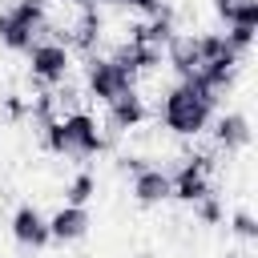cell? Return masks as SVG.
I'll use <instances>...</instances> for the list:
<instances>
[{
    "mask_svg": "<svg viewBox=\"0 0 258 258\" xmlns=\"http://www.w3.org/2000/svg\"><path fill=\"white\" fill-rule=\"evenodd\" d=\"M0 109H4V117H8L12 125L28 117V101H24L20 93H4V97H0Z\"/></svg>",
    "mask_w": 258,
    "mask_h": 258,
    "instance_id": "22",
    "label": "cell"
},
{
    "mask_svg": "<svg viewBox=\"0 0 258 258\" xmlns=\"http://www.w3.org/2000/svg\"><path fill=\"white\" fill-rule=\"evenodd\" d=\"M109 4H121V0H109Z\"/></svg>",
    "mask_w": 258,
    "mask_h": 258,
    "instance_id": "27",
    "label": "cell"
},
{
    "mask_svg": "<svg viewBox=\"0 0 258 258\" xmlns=\"http://www.w3.org/2000/svg\"><path fill=\"white\" fill-rule=\"evenodd\" d=\"M250 145V117L246 113H222L214 117V149L218 153H242Z\"/></svg>",
    "mask_w": 258,
    "mask_h": 258,
    "instance_id": "10",
    "label": "cell"
},
{
    "mask_svg": "<svg viewBox=\"0 0 258 258\" xmlns=\"http://www.w3.org/2000/svg\"><path fill=\"white\" fill-rule=\"evenodd\" d=\"M238 258H246V254H238Z\"/></svg>",
    "mask_w": 258,
    "mask_h": 258,
    "instance_id": "28",
    "label": "cell"
},
{
    "mask_svg": "<svg viewBox=\"0 0 258 258\" xmlns=\"http://www.w3.org/2000/svg\"><path fill=\"white\" fill-rule=\"evenodd\" d=\"M8 230H12V242L24 246V250H44V246H48V218H44L32 202H20V206L12 210Z\"/></svg>",
    "mask_w": 258,
    "mask_h": 258,
    "instance_id": "5",
    "label": "cell"
},
{
    "mask_svg": "<svg viewBox=\"0 0 258 258\" xmlns=\"http://www.w3.org/2000/svg\"><path fill=\"white\" fill-rule=\"evenodd\" d=\"M173 36H177V28H173V12H169V4H165L157 16L129 24V40H141V44H153V48H165Z\"/></svg>",
    "mask_w": 258,
    "mask_h": 258,
    "instance_id": "11",
    "label": "cell"
},
{
    "mask_svg": "<svg viewBox=\"0 0 258 258\" xmlns=\"http://www.w3.org/2000/svg\"><path fill=\"white\" fill-rule=\"evenodd\" d=\"M93 194H97V173H89V169L73 173V181L64 185V202H69V206H89Z\"/></svg>",
    "mask_w": 258,
    "mask_h": 258,
    "instance_id": "15",
    "label": "cell"
},
{
    "mask_svg": "<svg viewBox=\"0 0 258 258\" xmlns=\"http://www.w3.org/2000/svg\"><path fill=\"white\" fill-rule=\"evenodd\" d=\"M226 36V44L238 52V56H246L250 48H254V28H242V24H230V32H222Z\"/></svg>",
    "mask_w": 258,
    "mask_h": 258,
    "instance_id": "19",
    "label": "cell"
},
{
    "mask_svg": "<svg viewBox=\"0 0 258 258\" xmlns=\"http://www.w3.org/2000/svg\"><path fill=\"white\" fill-rule=\"evenodd\" d=\"M214 113H218V93L206 89L194 73L181 77V85H173L165 93V101H161V125L169 133H177V137L206 133L210 121H214Z\"/></svg>",
    "mask_w": 258,
    "mask_h": 258,
    "instance_id": "1",
    "label": "cell"
},
{
    "mask_svg": "<svg viewBox=\"0 0 258 258\" xmlns=\"http://www.w3.org/2000/svg\"><path fill=\"white\" fill-rule=\"evenodd\" d=\"M121 4H129V8L141 12V16H157V12L165 8V0H121Z\"/></svg>",
    "mask_w": 258,
    "mask_h": 258,
    "instance_id": "25",
    "label": "cell"
},
{
    "mask_svg": "<svg viewBox=\"0 0 258 258\" xmlns=\"http://www.w3.org/2000/svg\"><path fill=\"white\" fill-rule=\"evenodd\" d=\"M230 24L258 28V0H238V8H234V20H230Z\"/></svg>",
    "mask_w": 258,
    "mask_h": 258,
    "instance_id": "23",
    "label": "cell"
},
{
    "mask_svg": "<svg viewBox=\"0 0 258 258\" xmlns=\"http://www.w3.org/2000/svg\"><path fill=\"white\" fill-rule=\"evenodd\" d=\"M52 101H56V109H60V113H73V109H77V101H81V89H77V85H69V81H60V85H52Z\"/></svg>",
    "mask_w": 258,
    "mask_h": 258,
    "instance_id": "21",
    "label": "cell"
},
{
    "mask_svg": "<svg viewBox=\"0 0 258 258\" xmlns=\"http://www.w3.org/2000/svg\"><path fill=\"white\" fill-rule=\"evenodd\" d=\"M194 218H198L202 226H222V222H226V206H222V198H218L214 189H210L206 198H198V202H194Z\"/></svg>",
    "mask_w": 258,
    "mask_h": 258,
    "instance_id": "18",
    "label": "cell"
},
{
    "mask_svg": "<svg viewBox=\"0 0 258 258\" xmlns=\"http://www.w3.org/2000/svg\"><path fill=\"white\" fill-rule=\"evenodd\" d=\"M198 56H202V60H222V56H238V52L226 44L222 32H198ZM238 60H242V56H238Z\"/></svg>",
    "mask_w": 258,
    "mask_h": 258,
    "instance_id": "17",
    "label": "cell"
},
{
    "mask_svg": "<svg viewBox=\"0 0 258 258\" xmlns=\"http://www.w3.org/2000/svg\"><path fill=\"white\" fill-rule=\"evenodd\" d=\"M145 165H149V161H145V157H137V153H125V157H117V169H121V173H129V177H133V173H141Z\"/></svg>",
    "mask_w": 258,
    "mask_h": 258,
    "instance_id": "24",
    "label": "cell"
},
{
    "mask_svg": "<svg viewBox=\"0 0 258 258\" xmlns=\"http://www.w3.org/2000/svg\"><path fill=\"white\" fill-rule=\"evenodd\" d=\"M101 36H105V16L97 12V4L93 8H81V16L69 24V52L93 56L97 44H101Z\"/></svg>",
    "mask_w": 258,
    "mask_h": 258,
    "instance_id": "8",
    "label": "cell"
},
{
    "mask_svg": "<svg viewBox=\"0 0 258 258\" xmlns=\"http://www.w3.org/2000/svg\"><path fill=\"white\" fill-rule=\"evenodd\" d=\"M230 230H234L242 242H254V238H258V226H254V214H250V210H234V214H230Z\"/></svg>",
    "mask_w": 258,
    "mask_h": 258,
    "instance_id": "20",
    "label": "cell"
},
{
    "mask_svg": "<svg viewBox=\"0 0 258 258\" xmlns=\"http://www.w3.org/2000/svg\"><path fill=\"white\" fill-rule=\"evenodd\" d=\"M89 226H93L89 210L64 202V206L48 218V242H56V246H73V242H81V238L89 234Z\"/></svg>",
    "mask_w": 258,
    "mask_h": 258,
    "instance_id": "7",
    "label": "cell"
},
{
    "mask_svg": "<svg viewBox=\"0 0 258 258\" xmlns=\"http://www.w3.org/2000/svg\"><path fill=\"white\" fill-rule=\"evenodd\" d=\"M129 194H133V202H137V206L153 210V206H161V202H169V198H173V185H169V173H165V169L145 165L141 173H133Z\"/></svg>",
    "mask_w": 258,
    "mask_h": 258,
    "instance_id": "9",
    "label": "cell"
},
{
    "mask_svg": "<svg viewBox=\"0 0 258 258\" xmlns=\"http://www.w3.org/2000/svg\"><path fill=\"white\" fill-rule=\"evenodd\" d=\"M28 77L36 89H52L60 81H69V69H73V52L56 40H36L28 52Z\"/></svg>",
    "mask_w": 258,
    "mask_h": 258,
    "instance_id": "4",
    "label": "cell"
},
{
    "mask_svg": "<svg viewBox=\"0 0 258 258\" xmlns=\"http://www.w3.org/2000/svg\"><path fill=\"white\" fill-rule=\"evenodd\" d=\"M145 117H149V109H145V97H141L137 89H125L121 97H113V101H109L105 129H109V137H117V133H129V129H137Z\"/></svg>",
    "mask_w": 258,
    "mask_h": 258,
    "instance_id": "6",
    "label": "cell"
},
{
    "mask_svg": "<svg viewBox=\"0 0 258 258\" xmlns=\"http://www.w3.org/2000/svg\"><path fill=\"white\" fill-rule=\"evenodd\" d=\"M40 137H44V149L64 157V161H89V157H97L113 145V137L101 133L97 117L85 113V109H73L64 117H56L52 125L40 129Z\"/></svg>",
    "mask_w": 258,
    "mask_h": 258,
    "instance_id": "2",
    "label": "cell"
},
{
    "mask_svg": "<svg viewBox=\"0 0 258 258\" xmlns=\"http://www.w3.org/2000/svg\"><path fill=\"white\" fill-rule=\"evenodd\" d=\"M64 4H73V8H93L97 0H64Z\"/></svg>",
    "mask_w": 258,
    "mask_h": 258,
    "instance_id": "26",
    "label": "cell"
},
{
    "mask_svg": "<svg viewBox=\"0 0 258 258\" xmlns=\"http://www.w3.org/2000/svg\"><path fill=\"white\" fill-rule=\"evenodd\" d=\"M56 101H52V89H44V93H36L32 101H28V121L36 125V129H44V125H52L56 121Z\"/></svg>",
    "mask_w": 258,
    "mask_h": 258,
    "instance_id": "16",
    "label": "cell"
},
{
    "mask_svg": "<svg viewBox=\"0 0 258 258\" xmlns=\"http://www.w3.org/2000/svg\"><path fill=\"white\" fill-rule=\"evenodd\" d=\"M113 60H117V64H125L129 73H137V77H141V73L161 69L165 52H161V48H153V44H141V40H125V44H117Z\"/></svg>",
    "mask_w": 258,
    "mask_h": 258,
    "instance_id": "12",
    "label": "cell"
},
{
    "mask_svg": "<svg viewBox=\"0 0 258 258\" xmlns=\"http://www.w3.org/2000/svg\"><path fill=\"white\" fill-rule=\"evenodd\" d=\"M85 89L93 101L109 105L113 97H121L125 89H137V73H129L125 64H117L113 56H85Z\"/></svg>",
    "mask_w": 258,
    "mask_h": 258,
    "instance_id": "3",
    "label": "cell"
},
{
    "mask_svg": "<svg viewBox=\"0 0 258 258\" xmlns=\"http://www.w3.org/2000/svg\"><path fill=\"white\" fill-rule=\"evenodd\" d=\"M165 64L177 73V77H189V73H198V64H202V56H198V36H173L165 48Z\"/></svg>",
    "mask_w": 258,
    "mask_h": 258,
    "instance_id": "14",
    "label": "cell"
},
{
    "mask_svg": "<svg viewBox=\"0 0 258 258\" xmlns=\"http://www.w3.org/2000/svg\"><path fill=\"white\" fill-rule=\"evenodd\" d=\"M36 40H40V32L32 24H24L20 16H12L8 8H0V44L8 52H28Z\"/></svg>",
    "mask_w": 258,
    "mask_h": 258,
    "instance_id": "13",
    "label": "cell"
}]
</instances>
